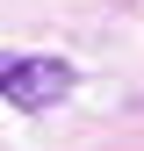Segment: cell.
<instances>
[{
	"mask_svg": "<svg viewBox=\"0 0 144 151\" xmlns=\"http://www.w3.org/2000/svg\"><path fill=\"white\" fill-rule=\"evenodd\" d=\"M79 86V72L65 58H0V101H14L22 115H43Z\"/></svg>",
	"mask_w": 144,
	"mask_h": 151,
	"instance_id": "1",
	"label": "cell"
}]
</instances>
